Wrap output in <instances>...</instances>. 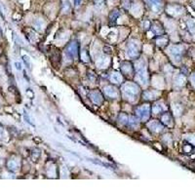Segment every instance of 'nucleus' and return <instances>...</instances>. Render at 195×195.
I'll return each mask as SVG.
<instances>
[{"mask_svg": "<svg viewBox=\"0 0 195 195\" xmlns=\"http://www.w3.org/2000/svg\"><path fill=\"white\" fill-rule=\"evenodd\" d=\"M26 94H28V96H29H29H30V98H31V99H32V98L34 97V94H33L32 92H31V90H29V91H28V92H26Z\"/></svg>", "mask_w": 195, "mask_h": 195, "instance_id": "nucleus-30", "label": "nucleus"}, {"mask_svg": "<svg viewBox=\"0 0 195 195\" xmlns=\"http://www.w3.org/2000/svg\"><path fill=\"white\" fill-rule=\"evenodd\" d=\"M22 61L25 62V63L26 67H29V69H30V66H31V62H30L29 58L28 56H26V55L22 56Z\"/></svg>", "mask_w": 195, "mask_h": 195, "instance_id": "nucleus-26", "label": "nucleus"}, {"mask_svg": "<svg viewBox=\"0 0 195 195\" xmlns=\"http://www.w3.org/2000/svg\"><path fill=\"white\" fill-rule=\"evenodd\" d=\"M7 167H8V169L10 171L16 172V171L19 170V168H20V162L18 160H16V159H11V160L8 161Z\"/></svg>", "mask_w": 195, "mask_h": 195, "instance_id": "nucleus-17", "label": "nucleus"}, {"mask_svg": "<svg viewBox=\"0 0 195 195\" xmlns=\"http://www.w3.org/2000/svg\"><path fill=\"white\" fill-rule=\"evenodd\" d=\"M95 1H96L97 4H101L103 2V0H95Z\"/></svg>", "mask_w": 195, "mask_h": 195, "instance_id": "nucleus-33", "label": "nucleus"}, {"mask_svg": "<svg viewBox=\"0 0 195 195\" xmlns=\"http://www.w3.org/2000/svg\"><path fill=\"white\" fill-rule=\"evenodd\" d=\"M183 149H184L185 152H189V151H191L193 149V146L190 143H188V144H185V146H183Z\"/></svg>", "mask_w": 195, "mask_h": 195, "instance_id": "nucleus-28", "label": "nucleus"}, {"mask_svg": "<svg viewBox=\"0 0 195 195\" xmlns=\"http://www.w3.org/2000/svg\"><path fill=\"white\" fill-rule=\"evenodd\" d=\"M122 94L126 99L135 102L140 95V87L133 82H126L122 86Z\"/></svg>", "mask_w": 195, "mask_h": 195, "instance_id": "nucleus-1", "label": "nucleus"}, {"mask_svg": "<svg viewBox=\"0 0 195 195\" xmlns=\"http://www.w3.org/2000/svg\"><path fill=\"white\" fill-rule=\"evenodd\" d=\"M147 127H148V129L152 131L153 133H161L163 129H164V126H163V124L161 123V122L159 121H157V120H153V121H150V122H148L147 123Z\"/></svg>", "mask_w": 195, "mask_h": 195, "instance_id": "nucleus-8", "label": "nucleus"}, {"mask_svg": "<svg viewBox=\"0 0 195 195\" xmlns=\"http://www.w3.org/2000/svg\"><path fill=\"white\" fill-rule=\"evenodd\" d=\"M191 80H192V83H193V85L195 86V72L192 74V77H191Z\"/></svg>", "mask_w": 195, "mask_h": 195, "instance_id": "nucleus-31", "label": "nucleus"}, {"mask_svg": "<svg viewBox=\"0 0 195 195\" xmlns=\"http://www.w3.org/2000/svg\"><path fill=\"white\" fill-rule=\"evenodd\" d=\"M119 121L122 124H127L129 123V117L126 114H124V113H122V114L119 115Z\"/></svg>", "mask_w": 195, "mask_h": 195, "instance_id": "nucleus-25", "label": "nucleus"}, {"mask_svg": "<svg viewBox=\"0 0 195 195\" xmlns=\"http://www.w3.org/2000/svg\"><path fill=\"white\" fill-rule=\"evenodd\" d=\"M157 45H159V46L163 47V46H166V45L168 44V39L165 38V37H163V36L161 35V38H159L156 41Z\"/></svg>", "mask_w": 195, "mask_h": 195, "instance_id": "nucleus-23", "label": "nucleus"}, {"mask_svg": "<svg viewBox=\"0 0 195 195\" xmlns=\"http://www.w3.org/2000/svg\"><path fill=\"white\" fill-rule=\"evenodd\" d=\"M74 2H75L76 5H79V4L81 3V0H74Z\"/></svg>", "mask_w": 195, "mask_h": 195, "instance_id": "nucleus-32", "label": "nucleus"}, {"mask_svg": "<svg viewBox=\"0 0 195 195\" xmlns=\"http://www.w3.org/2000/svg\"><path fill=\"white\" fill-rule=\"evenodd\" d=\"M168 54L175 62H180L183 55V47L181 45H172L168 48Z\"/></svg>", "mask_w": 195, "mask_h": 195, "instance_id": "nucleus-3", "label": "nucleus"}, {"mask_svg": "<svg viewBox=\"0 0 195 195\" xmlns=\"http://www.w3.org/2000/svg\"><path fill=\"white\" fill-rule=\"evenodd\" d=\"M173 109H174V112L176 115H180L181 112H183V106L180 105H175L173 106Z\"/></svg>", "mask_w": 195, "mask_h": 195, "instance_id": "nucleus-24", "label": "nucleus"}, {"mask_svg": "<svg viewBox=\"0 0 195 195\" xmlns=\"http://www.w3.org/2000/svg\"><path fill=\"white\" fill-rule=\"evenodd\" d=\"M150 28H151L153 34H155V35L161 36L163 33H164V29H163L162 25L160 24H158V22H154V24H152Z\"/></svg>", "mask_w": 195, "mask_h": 195, "instance_id": "nucleus-16", "label": "nucleus"}, {"mask_svg": "<svg viewBox=\"0 0 195 195\" xmlns=\"http://www.w3.org/2000/svg\"><path fill=\"white\" fill-rule=\"evenodd\" d=\"M15 67L18 69V70H22V63L19 62H15Z\"/></svg>", "mask_w": 195, "mask_h": 195, "instance_id": "nucleus-29", "label": "nucleus"}, {"mask_svg": "<svg viewBox=\"0 0 195 195\" xmlns=\"http://www.w3.org/2000/svg\"><path fill=\"white\" fill-rule=\"evenodd\" d=\"M121 70L124 74L131 75V74H133V71H134L133 66L128 62H123L121 63Z\"/></svg>", "mask_w": 195, "mask_h": 195, "instance_id": "nucleus-13", "label": "nucleus"}, {"mask_svg": "<svg viewBox=\"0 0 195 195\" xmlns=\"http://www.w3.org/2000/svg\"><path fill=\"white\" fill-rule=\"evenodd\" d=\"M103 92H105L106 96L110 98V99H117L119 97V92L115 87L113 86H106L105 89H103Z\"/></svg>", "mask_w": 195, "mask_h": 195, "instance_id": "nucleus-9", "label": "nucleus"}, {"mask_svg": "<svg viewBox=\"0 0 195 195\" xmlns=\"http://www.w3.org/2000/svg\"><path fill=\"white\" fill-rule=\"evenodd\" d=\"M161 123L166 126H173V117L169 112L163 113L161 116Z\"/></svg>", "mask_w": 195, "mask_h": 195, "instance_id": "nucleus-11", "label": "nucleus"}, {"mask_svg": "<svg viewBox=\"0 0 195 195\" xmlns=\"http://www.w3.org/2000/svg\"><path fill=\"white\" fill-rule=\"evenodd\" d=\"M109 65V59L107 56H99L97 60V66L99 69H106Z\"/></svg>", "mask_w": 195, "mask_h": 195, "instance_id": "nucleus-12", "label": "nucleus"}, {"mask_svg": "<svg viewBox=\"0 0 195 195\" xmlns=\"http://www.w3.org/2000/svg\"><path fill=\"white\" fill-rule=\"evenodd\" d=\"M110 81L114 84H121L122 81H123V76H122L121 73L117 71H113L110 73Z\"/></svg>", "mask_w": 195, "mask_h": 195, "instance_id": "nucleus-14", "label": "nucleus"}, {"mask_svg": "<svg viewBox=\"0 0 195 195\" xmlns=\"http://www.w3.org/2000/svg\"><path fill=\"white\" fill-rule=\"evenodd\" d=\"M185 83V76L183 74H178L176 76V78H175V85L177 86H179V87H181V86H183Z\"/></svg>", "mask_w": 195, "mask_h": 195, "instance_id": "nucleus-19", "label": "nucleus"}, {"mask_svg": "<svg viewBox=\"0 0 195 195\" xmlns=\"http://www.w3.org/2000/svg\"><path fill=\"white\" fill-rule=\"evenodd\" d=\"M2 134H3V130L1 127H0V137H2Z\"/></svg>", "mask_w": 195, "mask_h": 195, "instance_id": "nucleus-34", "label": "nucleus"}, {"mask_svg": "<svg viewBox=\"0 0 195 195\" xmlns=\"http://www.w3.org/2000/svg\"><path fill=\"white\" fill-rule=\"evenodd\" d=\"M159 96V92L156 90H151V91H146V92L143 93V98L148 101H153L158 98Z\"/></svg>", "mask_w": 195, "mask_h": 195, "instance_id": "nucleus-15", "label": "nucleus"}, {"mask_svg": "<svg viewBox=\"0 0 195 195\" xmlns=\"http://www.w3.org/2000/svg\"><path fill=\"white\" fill-rule=\"evenodd\" d=\"M167 13L172 17H180L184 13V8L180 5H177V4H172L169 5L166 9Z\"/></svg>", "mask_w": 195, "mask_h": 195, "instance_id": "nucleus-5", "label": "nucleus"}, {"mask_svg": "<svg viewBox=\"0 0 195 195\" xmlns=\"http://www.w3.org/2000/svg\"><path fill=\"white\" fill-rule=\"evenodd\" d=\"M136 79L139 83L142 85H146L148 82V76H147V72L146 70V67H142V69H139L137 75H136Z\"/></svg>", "mask_w": 195, "mask_h": 195, "instance_id": "nucleus-7", "label": "nucleus"}, {"mask_svg": "<svg viewBox=\"0 0 195 195\" xmlns=\"http://www.w3.org/2000/svg\"><path fill=\"white\" fill-rule=\"evenodd\" d=\"M90 99H92V102L94 103H96L98 106H101L103 102V95L101 94V92H99V91H92V92L90 93Z\"/></svg>", "mask_w": 195, "mask_h": 195, "instance_id": "nucleus-10", "label": "nucleus"}, {"mask_svg": "<svg viewBox=\"0 0 195 195\" xmlns=\"http://www.w3.org/2000/svg\"><path fill=\"white\" fill-rule=\"evenodd\" d=\"M164 110H165V106L161 103H155V105L152 106L153 114H159V113H162Z\"/></svg>", "mask_w": 195, "mask_h": 195, "instance_id": "nucleus-18", "label": "nucleus"}, {"mask_svg": "<svg viewBox=\"0 0 195 195\" xmlns=\"http://www.w3.org/2000/svg\"><path fill=\"white\" fill-rule=\"evenodd\" d=\"M34 26H35V29H37V30H42V29H43V26H44V22H43V21L42 20H36L35 22H34Z\"/></svg>", "mask_w": 195, "mask_h": 195, "instance_id": "nucleus-21", "label": "nucleus"}, {"mask_svg": "<svg viewBox=\"0 0 195 195\" xmlns=\"http://www.w3.org/2000/svg\"><path fill=\"white\" fill-rule=\"evenodd\" d=\"M187 29L190 32H191L192 34H194L195 33V21L192 19L188 20L187 22Z\"/></svg>", "mask_w": 195, "mask_h": 195, "instance_id": "nucleus-20", "label": "nucleus"}, {"mask_svg": "<svg viewBox=\"0 0 195 195\" xmlns=\"http://www.w3.org/2000/svg\"><path fill=\"white\" fill-rule=\"evenodd\" d=\"M66 54L71 60L77 58V55H78V45H77V43L71 42L67 45V47L66 49Z\"/></svg>", "mask_w": 195, "mask_h": 195, "instance_id": "nucleus-6", "label": "nucleus"}, {"mask_svg": "<svg viewBox=\"0 0 195 195\" xmlns=\"http://www.w3.org/2000/svg\"><path fill=\"white\" fill-rule=\"evenodd\" d=\"M148 1L151 4L152 8L155 10H158L160 8V0H148Z\"/></svg>", "mask_w": 195, "mask_h": 195, "instance_id": "nucleus-22", "label": "nucleus"}, {"mask_svg": "<svg viewBox=\"0 0 195 195\" xmlns=\"http://www.w3.org/2000/svg\"><path fill=\"white\" fill-rule=\"evenodd\" d=\"M129 123L131 125H137L138 124V119L135 118V117H129Z\"/></svg>", "mask_w": 195, "mask_h": 195, "instance_id": "nucleus-27", "label": "nucleus"}, {"mask_svg": "<svg viewBox=\"0 0 195 195\" xmlns=\"http://www.w3.org/2000/svg\"><path fill=\"white\" fill-rule=\"evenodd\" d=\"M140 52V42L137 40H131L127 45L126 48V56L130 59H136L138 58Z\"/></svg>", "mask_w": 195, "mask_h": 195, "instance_id": "nucleus-2", "label": "nucleus"}, {"mask_svg": "<svg viewBox=\"0 0 195 195\" xmlns=\"http://www.w3.org/2000/svg\"><path fill=\"white\" fill-rule=\"evenodd\" d=\"M136 113H137V116L140 120L146 121L150 116V107H149L148 105H143L142 106L137 108Z\"/></svg>", "mask_w": 195, "mask_h": 195, "instance_id": "nucleus-4", "label": "nucleus"}]
</instances>
